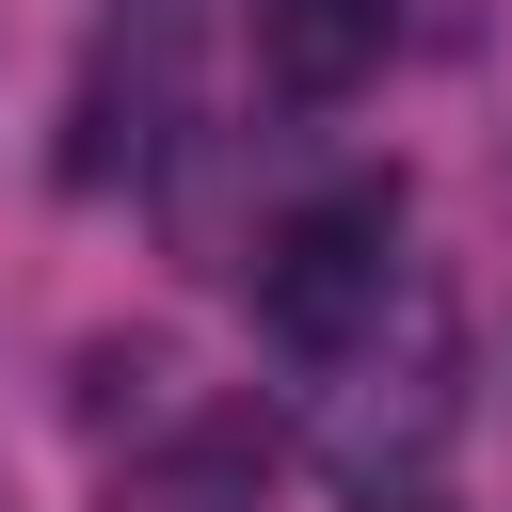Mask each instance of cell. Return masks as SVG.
Here are the masks:
<instances>
[{"mask_svg":"<svg viewBox=\"0 0 512 512\" xmlns=\"http://www.w3.org/2000/svg\"><path fill=\"white\" fill-rule=\"evenodd\" d=\"M240 32H256V80H272L288 112H336V96H368V80H384L400 0H256Z\"/></svg>","mask_w":512,"mask_h":512,"instance_id":"obj_4","label":"cell"},{"mask_svg":"<svg viewBox=\"0 0 512 512\" xmlns=\"http://www.w3.org/2000/svg\"><path fill=\"white\" fill-rule=\"evenodd\" d=\"M400 288H416V272H400V176H336V192H304V208L256 240V320H272L304 368H336Z\"/></svg>","mask_w":512,"mask_h":512,"instance_id":"obj_2","label":"cell"},{"mask_svg":"<svg viewBox=\"0 0 512 512\" xmlns=\"http://www.w3.org/2000/svg\"><path fill=\"white\" fill-rule=\"evenodd\" d=\"M272 464H288V432H272L256 400H192L176 432H144V448L112 464V496H96V512H256V496H272Z\"/></svg>","mask_w":512,"mask_h":512,"instance_id":"obj_3","label":"cell"},{"mask_svg":"<svg viewBox=\"0 0 512 512\" xmlns=\"http://www.w3.org/2000/svg\"><path fill=\"white\" fill-rule=\"evenodd\" d=\"M448 432H464V320L432 304V288H400L352 352H336V400H320V464L352 480V496H416L432 464H448Z\"/></svg>","mask_w":512,"mask_h":512,"instance_id":"obj_1","label":"cell"}]
</instances>
